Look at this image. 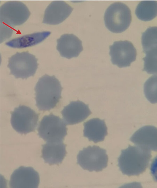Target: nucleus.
<instances>
[{
    "label": "nucleus",
    "mask_w": 157,
    "mask_h": 188,
    "mask_svg": "<svg viewBox=\"0 0 157 188\" xmlns=\"http://www.w3.org/2000/svg\"><path fill=\"white\" fill-rule=\"evenodd\" d=\"M66 146L63 142H46L42 145V157L45 163L50 165L60 164L67 153Z\"/></svg>",
    "instance_id": "15"
},
{
    "label": "nucleus",
    "mask_w": 157,
    "mask_h": 188,
    "mask_svg": "<svg viewBox=\"0 0 157 188\" xmlns=\"http://www.w3.org/2000/svg\"><path fill=\"white\" fill-rule=\"evenodd\" d=\"M62 89L55 76L45 74L40 78L35 88L36 105L39 110H49L55 107L61 98Z\"/></svg>",
    "instance_id": "2"
},
{
    "label": "nucleus",
    "mask_w": 157,
    "mask_h": 188,
    "mask_svg": "<svg viewBox=\"0 0 157 188\" xmlns=\"http://www.w3.org/2000/svg\"><path fill=\"white\" fill-rule=\"evenodd\" d=\"M64 122L72 125L83 121L91 113L88 105L77 100L71 102L61 112Z\"/></svg>",
    "instance_id": "12"
},
{
    "label": "nucleus",
    "mask_w": 157,
    "mask_h": 188,
    "mask_svg": "<svg viewBox=\"0 0 157 188\" xmlns=\"http://www.w3.org/2000/svg\"><path fill=\"white\" fill-rule=\"evenodd\" d=\"M37 59L28 51L17 52L9 58L10 74L16 78L27 79L34 76L37 68Z\"/></svg>",
    "instance_id": "7"
},
{
    "label": "nucleus",
    "mask_w": 157,
    "mask_h": 188,
    "mask_svg": "<svg viewBox=\"0 0 157 188\" xmlns=\"http://www.w3.org/2000/svg\"><path fill=\"white\" fill-rule=\"evenodd\" d=\"M109 49L112 63L119 68L129 66L136 59V50L127 40L115 41L109 46Z\"/></svg>",
    "instance_id": "9"
},
{
    "label": "nucleus",
    "mask_w": 157,
    "mask_h": 188,
    "mask_svg": "<svg viewBox=\"0 0 157 188\" xmlns=\"http://www.w3.org/2000/svg\"><path fill=\"white\" fill-rule=\"evenodd\" d=\"M104 19L105 26L109 30L113 33H121L128 28L131 22V11L124 3L115 2L106 9Z\"/></svg>",
    "instance_id": "3"
},
{
    "label": "nucleus",
    "mask_w": 157,
    "mask_h": 188,
    "mask_svg": "<svg viewBox=\"0 0 157 188\" xmlns=\"http://www.w3.org/2000/svg\"><path fill=\"white\" fill-rule=\"evenodd\" d=\"M73 9L64 1H53L46 9L42 22L52 25L59 24L69 16Z\"/></svg>",
    "instance_id": "11"
},
{
    "label": "nucleus",
    "mask_w": 157,
    "mask_h": 188,
    "mask_svg": "<svg viewBox=\"0 0 157 188\" xmlns=\"http://www.w3.org/2000/svg\"><path fill=\"white\" fill-rule=\"evenodd\" d=\"M106 150L96 146H89L79 151L77 163L83 169L99 172L107 166L108 160Z\"/></svg>",
    "instance_id": "6"
},
{
    "label": "nucleus",
    "mask_w": 157,
    "mask_h": 188,
    "mask_svg": "<svg viewBox=\"0 0 157 188\" xmlns=\"http://www.w3.org/2000/svg\"><path fill=\"white\" fill-rule=\"evenodd\" d=\"M150 171L154 180L157 182V155L153 159L151 163Z\"/></svg>",
    "instance_id": "22"
},
{
    "label": "nucleus",
    "mask_w": 157,
    "mask_h": 188,
    "mask_svg": "<svg viewBox=\"0 0 157 188\" xmlns=\"http://www.w3.org/2000/svg\"><path fill=\"white\" fill-rule=\"evenodd\" d=\"M135 14L137 17L141 20L147 21L152 20L157 15V1L140 2L137 6Z\"/></svg>",
    "instance_id": "18"
},
{
    "label": "nucleus",
    "mask_w": 157,
    "mask_h": 188,
    "mask_svg": "<svg viewBox=\"0 0 157 188\" xmlns=\"http://www.w3.org/2000/svg\"><path fill=\"white\" fill-rule=\"evenodd\" d=\"M152 156L150 150L138 146L129 145L121 151L118 166L124 174L138 176L148 167Z\"/></svg>",
    "instance_id": "1"
},
{
    "label": "nucleus",
    "mask_w": 157,
    "mask_h": 188,
    "mask_svg": "<svg viewBox=\"0 0 157 188\" xmlns=\"http://www.w3.org/2000/svg\"><path fill=\"white\" fill-rule=\"evenodd\" d=\"M64 122L52 114L44 116L37 129L38 134L46 142H63L67 134V128Z\"/></svg>",
    "instance_id": "5"
},
{
    "label": "nucleus",
    "mask_w": 157,
    "mask_h": 188,
    "mask_svg": "<svg viewBox=\"0 0 157 188\" xmlns=\"http://www.w3.org/2000/svg\"><path fill=\"white\" fill-rule=\"evenodd\" d=\"M51 32L44 31L28 34L14 38L7 42L6 45L13 48H22L31 47L41 42Z\"/></svg>",
    "instance_id": "17"
},
{
    "label": "nucleus",
    "mask_w": 157,
    "mask_h": 188,
    "mask_svg": "<svg viewBox=\"0 0 157 188\" xmlns=\"http://www.w3.org/2000/svg\"><path fill=\"white\" fill-rule=\"evenodd\" d=\"M31 14L28 7L19 1H9L0 7L1 26L13 30L12 27L23 24Z\"/></svg>",
    "instance_id": "4"
},
{
    "label": "nucleus",
    "mask_w": 157,
    "mask_h": 188,
    "mask_svg": "<svg viewBox=\"0 0 157 188\" xmlns=\"http://www.w3.org/2000/svg\"><path fill=\"white\" fill-rule=\"evenodd\" d=\"M130 140L136 145L157 151V128L151 125L142 127L133 134Z\"/></svg>",
    "instance_id": "14"
},
{
    "label": "nucleus",
    "mask_w": 157,
    "mask_h": 188,
    "mask_svg": "<svg viewBox=\"0 0 157 188\" xmlns=\"http://www.w3.org/2000/svg\"><path fill=\"white\" fill-rule=\"evenodd\" d=\"M11 114V123L17 132L26 134L36 129L39 114L30 107L20 105L16 107Z\"/></svg>",
    "instance_id": "8"
},
{
    "label": "nucleus",
    "mask_w": 157,
    "mask_h": 188,
    "mask_svg": "<svg viewBox=\"0 0 157 188\" xmlns=\"http://www.w3.org/2000/svg\"><path fill=\"white\" fill-rule=\"evenodd\" d=\"M83 136L95 143L103 141L107 135V128L104 120L98 118L90 119L83 124Z\"/></svg>",
    "instance_id": "16"
},
{
    "label": "nucleus",
    "mask_w": 157,
    "mask_h": 188,
    "mask_svg": "<svg viewBox=\"0 0 157 188\" xmlns=\"http://www.w3.org/2000/svg\"><path fill=\"white\" fill-rule=\"evenodd\" d=\"M40 183L38 173L32 167L21 166L11 175L10 188H37Z\"/></svg>",
    "instance_id": "10"
},
{
    "label": "nucleus",
    "mask_w": 157,
    "mask_h": 188,
    "mask_svg": "<svg viewBox=\"0 0 157 188\" xmlns=\"http://www.w3.org/2000/svg\"><path fill=\"white\" fill-rule=\"evenodd\" d=\"M141 42L144 52L151 48L157 47V26L148 28L142 34Z\"/></svg>",
    "instance_id": "20"
},
{
    "label": "nucleus",
    "mask_w": 157,
    "mask_h": 188,
    "mask_svg": "<svg viewBox=\"0 0 157 188\" xmlns=\"http://www.w3.org/2000/svg\"><path fill=\"white\" fill-rule=\"evenodd\" d=\"M144 92L146 98L151 103H157V75L151 76L146 81Z\"/></svg>",
    "instance_id": "21"
},
{
    "label": "nucleus",
    "mask_w": 157,
    "mask_h": 188,
    "mask_svg": "<svg viewBox=\"0 0 157 188\" xmlns=\"http://www.w3.org/2000/svg\"><path fill=\"white\" fill-rule=\"evenodd\" d=\"M56 49L60 55L70 59L78 57L82 51V41L73 34H64L57 40Z\"/></svg>",
    "instance_id": "13"
},
{
    "label": "nucleus",
    "mask_w": 157,
    "mask_h": 188,
    "mask_svg": "<svg viewBox=\"0 0 157 188\" xmlns=\"http://www.w3.org/2000/svg\"><path fill=\"white\" fill-rule=\"evenodd\" d=\"M145 53L146 56L143 70L149 74H157V47L151 48Z\"/></svg>",
    "instance_id": "19"
}]
</instances>
